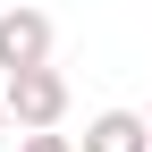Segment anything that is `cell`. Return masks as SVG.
Listing matches in <instances>:
<instances>
[{
  "mask_svg": "<svg viewBox=\"0 0 152 152\" xmlns=\"http://www.w3.org/2000/svg\"><path fill=\"white\" fill-rule=\"evenodd\" d=\"M0 102H9L17 127H59L68 118V76L59 68H17L9 85H0Z\"/></svg>",
  "mask_w": 152,
  "mask_h": 152,
  "instance_id": "6da1fadb",
  "label": "cell"
},
{
  "mask_svg": "<svg viewBox=\"0 0 152 152\" xmlns=\"http://www.w3.org/2000/svg\"><path fill=\"white\" fill-rule=\"evenodd\" d=\"M0 68H51V17L42 9H26V0H9L0 9Z\"/></svg>",
  "mask_w": 152,
  "mask_h": 152,
  "instance_id": "7a4b0ae2",
  "label": "cell"
},
{
  "mask_svg": "<svg viewBox=\"0 0 152 152\" xmlns=\"http://www.w3.org/2000/svg\"><path fill=\"white\" fill-rule=\"evenodd\" d=\"M85 152H152V127H144V110H102V118L85 127Z\"/></svg>",
  "mask_w": 152,
  "mask_h": 152,
  "instance_id": "3957f363",
  "label": "cell"
},
{
  "mask_svg": "<svg viewBox=\"0 0 152 152\" xmlns=\"http://www.w3.org/2000/svg\"><path fill=\"white\" fill-rule=\"evenodd\" d=\"M17 152H76V144L59 135V127H26V144H17Z\"/></svg>",
  "mask_w": 152,
  "mask_h": 152,
  "instance_id": "277c9868",
  "label": "cell"
},
{
  "mask_svg": "<svg viewBox=\"0 0 152 152\" xmlns=\"http://www.w3.org/2000/svg\"><path fill=\"white\" fill-rule=\"evenodd\" d=\"M0 135H9V102H0Z\"/></svg>",
  "mask_w": 152,
  "mask_h": 152,
  "instance_id": "5b68a950",
  "label": "cell"
},
{
  "mask_svg": "<svg viewBox=\"0 0 152 152\" xmlns=\"http://www.w3.org/2000/svg\"><path fill=\"white\" fill-rule=\"evenodd\" d=\"M144 127H152V110H144Z\"/></svg>",
  "mask_w": 152,
  "mask_h": 152,
  "instance_id": "8992f818",
  "label": "cell"
}]
</instances>
